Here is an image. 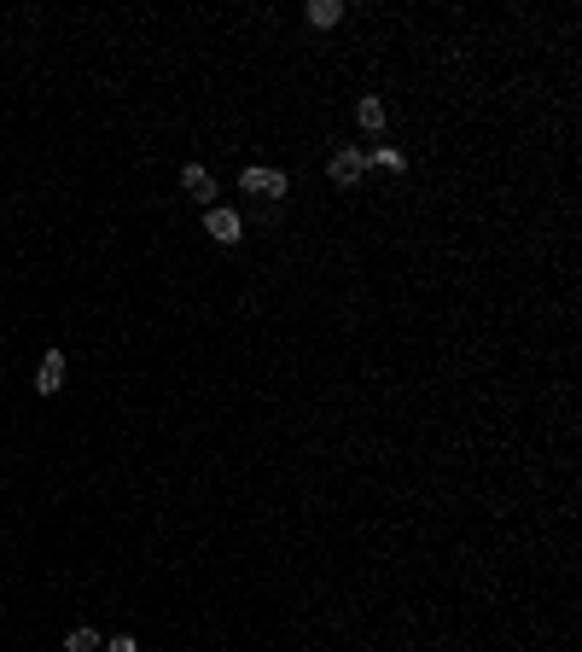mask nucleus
I'll use <instances>...</instances> for the list:
<instances>
[{"label": "nucleus", "instance_id": "9d476101", "mask_svg": "<svg viewBox=\"0 0 582 652\" xmlns=\"http://www.w3.org/2000/svg\"><path fill=\"white\" fill-rule=\"evenodd\" d=\"M105 652H140V647H134V635H117V641H105Z\"/></svg>", "mask_w": 582, "mask_h": 652}, {"label": "nucleus", "instance_id": "423d86ee", "mask_svg": "<svg viewBox=\"0 0 582 652\" xmlns=\"http://www.w3.org/2000/svg\"><path fill=\"white\" fill-rule=\"evenodd\" d=\"M355 123H361L367 134L385 129V100H379V93H361V100H355Z\"/></svg>", "mask_w": 582, "mask_h": 652}, {"label": "nucleus", "instance_id": "0eeeda50", "mask_svg": "<svg viewBox=\"0 0 582 652\" xmlns=\"http://www.w3.org/2000/svg\"><path fill=\"white\" fill-rule=\"evenodd\" d=\"M303 18H309L314 29H333V24L344 18V0H309V12H303Z\"/></svg>", "mask_w": 582, "mask_h": 652}, {"label": "nucleus", "instance_id": "f257e3e1", "mask_svg": "<svg viewBox=\"0 0 582 652\" xmlns=\"http://www.w3.org/2000/svg\"><path fill=\"white\" fill-rule=\"evenodd\" d=\"M204 233H210L216 245H239V240H245V221H239V210L210 204V210H204Z\"/></svg>", "mask_w": 582, "mask_h": 652}, {"label": "nucleus", "instance_id": "7ed1b4c3", "mask_svg": "<svg viewBox=\"0 0 582 652\" xmlns=\"http://www.w3.org/2000/svg\"><path fill=\"white\" fill-rule=\"evenodd\" d=\"M361 169H367V157H361V146H344V152H333V187H361Z\"/></svg>", "mask_w": 582, "mask_h": 652}, {"label": "nucleus", "instance_id": "20e7f679", "mask_svg": "<svg viewBox=\"0 0 582 652\" xmlns=\"http://www.w3.org/2000/svg\"><path fill=\"white\" fill-rule=\"evenodd\" d=\"M58 385H65V349H47L41 373H36V396H53Z\"/></svg>", "mask_w": 582, "mask_h": 652}, {"label": "nucleus", "instance_id": "1a4fd4ad", "mask_svg": "<svg viewBox=\"0 0 582 652\" xmlns=\"http://www.w3.org/2000/svg\"><path fill=\"white\" fill-rule=\"evenodd\" d=\"M367 164H379V169H402V152H390V146H379V152L367 157Z\"/></svg>", "mask_w": 582, "mask_h": 652}, {"label": "nucleus", "instance_id": "6e6552de", "mask_svg": "<svg viewBox=\"0 0 582 652\" xmlns=\"http://www.w3.org/2000/svg\"><path fill=\"white\" fill-rule=\"evenodd\" d=\"M65 652H100V629H88V624H76L65 635Z\"/></svg>", "mask_w": 582, "mask_h": 652}, {"label": "nucleus", "instance_id": "39448f33", "mask_svg": "<svg viewBox=\"0 0 582 652\" xmlns=\"http://www.w3.org/2000/svg\"><path fill=\"white\" fill-rule=\"evenodd\" d=\"M181 187L204 204V210L216 204V181H210V169H204V164H186V169H181Z\"/></svg>", "mask_w": 582, "mask_h": 652}, {"label": "nucleus", "instance_id": "f03ea898", "mask_svg": "<svg viewBox=\"0 0 582 652\" xmlns=\"http://www.w3.org/2000/svg\"><path fill=\"white\" fill-rule=\"evenodd\" d=\"M239 187H245V193H257V198H286V187H291V181H286L280 169H245V181H239Z\"/></svg>", "mask_w": 582, "mask_h": 652}]
</instances>
